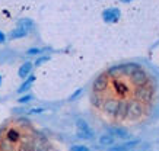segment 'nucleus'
<instances>
[{"mask_svg":"<svg viewBox=\"0 0 159 151\" xmlns=\"http://www.w3.org/2000/svg\"><path fill=\"white\" fill-rule=\"evenodd\" d=\"M5 41H6V35L0 31V44H2V42H5Z\"/></svg>","mask_w":159,"mask_h":151,"instance_id":"nucleus-15","label":"nucleus"},{"mask_svg":"<svg viewBox=\"0 0 159 151\" xmlns=\"http://www.w3.org/2000/svg\"><path fill=\"white\" fill-rule=\"evenodd\" d=\"M0 84H2V76H0Z\"/></svg>","mask_w":159,"mask_h":151,"instance_id":"nucleus-17","label":"nucleus"},{"mask_svg":"<svg viewBox=\"0 0 159 151\" xmlns=\"http://www.w3.org/2000/svg\"><path fill=\"white\" fill-rule=\"evenodd\" d=\"M34 82H35V76H34V74H29L28 77H26V80H25L24 83L20 84V87L18 89V92H19V93L26 92V90H28V89L32 86V83H34Z\"/></svg>","mask_w":159,"mask_h":151,"instance_id":"nucleus-5","label":"nucleus"},{"mask_svg":"<svg viewBox=\"0 0 159 151\" xmlns=\"http://www.w3.org/2000/svg\"><path fill=\"white\" fill-rule=\"evenodd\" d=\"M18 28H20V29L26 31V32H29V31L34 28V20L31 19H20L19 22H18Z\"/></svg>","mask_w":159,"mask_h":151,"instance_id":"nucleus-7","label":"nucleus"},{"mask_svg":"<svg viewBox=\"0 0 159 151\" xmlns=\"http://www.w3.org/2000/svg\"><path fill=\"white\" fill-rule=\"evenodd\" d=\"M31 99H32V96H31V94H25V96L19 98V103H28Z\"/></svg>","mask_w":159,"mask_h":151,"instance_id":"nucleus-13","label":"nucleus"},{"mask_svg":"<svg viewBox=\"0 0 159 151\" xmlns=\"http://www.w3.org/2000/svg\"><path fill=\"white\" fill-rule=\"evenodd\" d=\"M108 134H110L111 136H118V138H121V140H124V138H129V132L125 131L124 128H118V127H114V128H110V131H108Z\"/></svg>","mask_w":159,"mask_h":151,"instance_id":"nucleus-3","label":"nucleus"},{"mask_svg":"<svg viewBox=\"0 0 159 151\" xmlns=\"http://www.w3.org/2000/svg\"><path fill=\"white\" fill-rule=\"evenodd\" d=\"M99 144L101 145H112L114 144V136H111L110 134H104V135H101V138H99Z\"/></svg>","mask_w":159,"mask_h":151,"instance_id":"nucleus-8","label":"nucleus"},{"mask_svg":"<svg viewBox=\"0 0 159 151\" xmlns=\"http://www.w3.org/2000/svg\"><path fill=\"white\" fill-rule=\"evenodd\" d=\"M139 141H129V142H124L121 145H117V147H111L110 151H129L130 148H133L134 145H137Z\"/></svg>","mask_w":159,"mask_h":151,"instance_id":"nucleus-4","label":"nucleus"},{"mask_svg":"<svg viewBox=\"0 0 159 151\" xmlns=\"http://www.w3.org/2000/svg\"><path fill=\"white\" fill-rule=\"evenodd\" d=\"M70 151H89V148H88L86 145H80V144H77V145H73L72 148H70Z\"/></svg>","mask_w":159,"mask_h":151,"instance_id":"nucleus-11","label":"nucleus"},{"mask_svg":"<svg viewBox=\"0 0 159 151\" xmlns=\"http://www.w3.org/2000/svg\"><path fill=\"white\" fill-rule=\"evenodd\" d=\"M48 60H50V57H48V55H45V57H39V58L37 60V61H35V65L38 67V65H41V64H44V63H45V61H48Z\"/></svg>","mask_w":159,"mask_h":151,"instance_id":"nucleus-12","label":"nucleus"},{"mask_svg":"<svg viewBox=\"0 0 159 151\" xmlns=\"http://www.w3.org/2000/svg\"><path fill=\"white\" fill-rule=\"evenodd\" d=\"M121 16V12L118 7H108L102 12V19L105 20L107 23H116L118 22Z\"/></svg>","mask_w":159,"mask_h":151,"instance_id":"nucleus-2","label":"nucleus"},{"mask_svg":"<svg viewBox=\"0 0 159 151\" xmlns=\"http://www.w3.org/2000/svg\"><path fill=\"white\" fill-rule=\"evenodd\" d=\"M44 49L41 48H37V47H34V48H29L28 51H26V55H38V54H41Z\"/></svg>","mask_w":159,"mask_h":151,"instance_id":"nucleus-10","label":"nucleus"},{"mask_svg":"<svg viewBox=\"0 0 159 151\" xmlns=\"http://www.w3.org/2000/svg\"><path fill=\"white\" fill-rule=\"evenodd\" d=\"M80 93H82V89H77L76 92H75V93H73V94H72V96H70V100H75V99H76L77 96L80 94Z\"/></svg>","mask_w":159,"mask_h":151,"instance_id":"nucleus-14","label":"nucleus"},{"mask_svg":"<svg viewBox=\"0 0 159 151\" xmlns=\"http://www.w3.org/2000/svg\"><path fill=\"white\" fill-rule=\"evenodd\" d=\"M76 128H77V136L83 138V140H91L93 136V132L89 128V125L86 124V121L83 119H77L76 121Z\"/></svg>","mask_w":159,"mask_h":151,"instance_id":"nucleus-1","label":"nucleus"},{"mask_svg":"<svg viewBox=\"0 0 159 151\" xmlns=\"http://www.w3.org/2000/svg\"><path fill=\"white\" fill-rule=\"evenodd\" d=\"M31 70H32V63H25V64H22L20 65V68H19V77H22V78H26L31 74Z\"/></svg>","mask_w":159,"mask_h":151,"instance_id":"nucleus-6","label":"nucleus"},{"mask_svg":"<svg viewBox=\"0 0 159 151\" xmlns=\"http://www.w3.org/2000/svg\"><path fill=\"white\" fill-rule=\"evenodd\" d=\"M28 35V32L26 31H24V29H20V28H16L15 31H12L10 32V38L12 39H18V38H24V36H26Z\"/></svg>","mask_w":159,"mask_h":151,"instance_id":"nucleus-9","label":"nucleus"},{"mask_svg":"<svg viewBox=\"0 0 159 151\" xmlns=\"http://www.w3.org/2000/svg\"><path fill=\"white\" fill-rule=\"evenodd\" d=\"M121 3H130V2H133V0H120Z\"/></svg>","mask_w":159,"mask_h":151,"instance_id":"nucleus-16","label":"nucleus"}]
</instances>
